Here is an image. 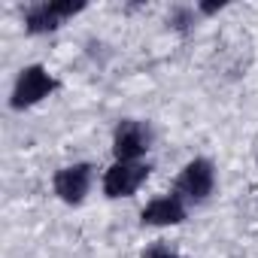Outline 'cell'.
Here are the masks:
<instances>
[{
	"label": "cell",
	"instance_id": "9",
	"mask_svg": "<svg viewBox=\"0 0 258 258\" xmlns=\"http://www.w3.org/2000/svg\"><path fill=\"white\" fill-rule=\"evenodd\" d=\"M170 25H176L179 31H185V28L191 25V16H188V10H176V13H173V19H170Z\"/></svg>",
	"mask_w": 258,
	"mask_h": 258
},
{
	"label": "cell",
	"instance_id": "10",
	"mask_svg": "<svg viewBox=\"0 0 258 258\" xmlns=\"http://www.w3.org/2000/svg\"><path fill=\"white\" fill-rule=\"evenodd\" d=\"M219 10H225L222 0H219V4H201V13H204V16H213V13H219Z\"/></svg>",
	"mask_w": 258,
	"mask_h": 258
},
{
	"label": "cell",
	"instance_id": "4",
	"mask_svg": "<svg viewBox=\"0 0 258 258\" xmlns=\"http://www.w3.org/2000/svg\"><path fill=\"white\" fill-rule=\"evenodd\" d=\"M149 143H152V131H149V124L127 118V121H121V124L115 127L112 155H115V161H137L140 155H146Z\"/></svg>",
	"mask_w": 258,
	"mask_h": 258
},
{
	"label": "cell",
	"instance_id": "8",
	"mask_svg": "<svg viewBox=\"0 0 258 258\" xmlns=\"http://www.w3.org/2000/svg\"><path fill=\"white\" fill-rule=\"evenodd\" d=\"M143 258H179V255L173 249H167V246H149L143 252Z\"/></svg>",
	"mask_w": 258,
	"mask_h": 258
},
{
	"label": "cell",
	"instance_id": "5",
	"mask_svg": "<svg viewBox=\"0 0 258 258\" xmlns=\"http://www.w3.org/2000/svg\"><path fill=\"white\" fill-rule=\"evenodd\" d=\"M216 185V173H213V164L207 158H195L182 167L179 179H176V191L191 198V201H207L210 191Z\"/></svg>",
	"mask_w": 258,
	"mask_h": 258
},
{
	"label": "cell",
	"instance_id": "2",
	"mask_svg": "<svg viewBox=\"0 0 258 258\" xmlns=\"http://www.w3.org/2000/svg\"><path fill=\"white\" fill-rule=\"evenodd\" d=\"M82 10H85V0H76V4H73V0H52V4H37V7L28 10L25 25H28L31 34H49V31H58L64 19L82 13Z\"/></svg>",
	"mask_w": 258,
	"mask_h": 258
},
{
	"label": "cell",
	"instance_id": "1",
	"mask_svg": "<svg viewBox=\"0 0 258 258\" xmlns=\"http://www.w3.org/2000/svg\"><path fill=\"white\" fill-rule=\"evenodd\" d=\"M58 88V82H55V76L46 70V67H40V64H31V67H25L22 73H19V79H16V88H13V109H25V106H34V103H40L43 97H49L52 91Z\"/></svg>",
	"mask_w": 258,
	"mask_h": 258
},
{
	"label": "cell",
	"instance_id": "6",
	"mask_svg": "<svg viewBox=\"0 0 258 258\" xmlns=\"http://www.w3.org/2000/svg\"><path fill=\"white\" fill-rule=\"evenodd\" d=\"M91 188V164H73L55 173V195L64 204H82Z\"/></svg>",
	"mask_w": 258,
	"mask_h": 258
},
{
	"label": "cell",
	"instance_id": "3",
	"mask_svg": "<svg viewBox=\"0 0 258 258\" xmlns=\"http://www.w3.org/2000/svg\"><path fill=\"white\" fill-rule=\"evenodd\" d=\"M146 179H149V164L115 161L103 176V191H106V198H131Z\"/></svg>",
	"mask_w": 258,
	"mask_h": 258
},
{
	"label": "cell",
	"instance_id": "7",
	"mask_svg": "<svg viewBox=\"0 0 258 258\" xmlns=\"http://www.w3.org/2000/svg\"><path fill=\"white\" fill-rule=\"evenodd\" d=\"M185 219V207L176 195L170 198H155L143 210V225H179Z\"/></svg>",
	"mask_w": 258,
	"mask_h": 258
}]
</instances>
